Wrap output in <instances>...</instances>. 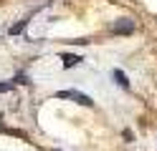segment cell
Masks as SVG:
<instances>
[{
	"label": "cell",
	"mask_w": 157,
	"mask_h": 151,
	"mask_svg": "<svg viewBox=\"0 0 157 151\" xmlns=\"http://www.w3.org/2000/svg\"><path fill=\"white\" fill-rule=\"evenodd\" d=\"M56 98H71V101H76V103H81V106H94V101L86 93H81V91H58Z\"/></svg>",
	"instance_id": "cell-1"
},
{
	"label": "cell",
	"mask_w": 157,
	"mask_h": 151,
	"mask_svg": "<svg viewBox=\"0 0 157 151\" xmlns=\"http://www.w3.org/2000/svg\"><path fill=\"white\" fill-rule=\"evenodd\" d=\"M61 60H63V68H74V66H78L81 63V56H74V53H61Z\"/></svg>",
	"instance_id": "cell-2"
},
{
	"label": "cell",
	"mask_w": 157,
	"mask_h": 151,
	"mask_svg": "<svg viewBox=\"0 0 157 151\" xmlns=\"http://www.w3.org/2000/svg\"><path fill=\"white\" fill-rule=\"evenodd\" d=\"M114 33H132L134 30V20H122V23H114Z\"/></svg>",
	"instance_id": "cell-3"
},
{
	"label": "cell",
	"mask_w": 157,
	"mask_h": 151,
	"mask_svg": "<svg viewBox=\"0 0 157 151\" xmlns=\"http://www.w3.org/2000/svg\"><path fill=\"white\" fill-rule=\"evenodd\" d=\"M112 78L117 81V83H119L122 88H129V81H127V76H124V70H119V68H114L112 70Z\"/></svg>",
	"instance_id": "cell-4"
},
{
	"label": "cell",
	"mask_w": 157,
	"mask_h": 151,
	"mask_svg": "<svg viewBox=\"0 0 157 151\" xmlns=\"http://www.w3.org/2000/svg\"><path fill=\"white\" fill-rule=\"evenodd\" d=\"M25 23H28V20H21V23H18V25H13V28H10V35H18V33H23Z\"/></svg>",
	"instance_id": "cell-5"
},
{
	"label": "cell",
	"mask_w": 157,
	"mask_h": 151,
	"mask_svg": "<svg viewBox=\"0 0 157 151\" xmlns=\"http://www.w3.org/2000/svg\"><path fill=\"white\" fill-rule=\"evenodd\" d=\"M8 91H13V81H5V83H0V93H8Z\"/></svg>",
	"instance_id": "cell-6"
}]
</instances>
